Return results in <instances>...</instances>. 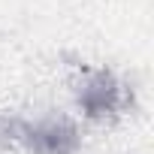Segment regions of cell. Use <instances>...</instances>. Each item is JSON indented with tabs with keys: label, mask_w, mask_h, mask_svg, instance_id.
Returning a JSON list of instances; mask_svg holds the SVG:
<instances>
[{
	"label": "cell",
	"mask_w": 154,
	"mask_h": 154,
	"mask_svg": "<svg viewBox=\"0 0 154 154\" xmlns=\"http://www.w3.org/2000/svg\"><path fill=\"white\" fill-rule=\"evenodd\" d=\"M82 130L66 112H45L39 118H27L21 154H79Z\"/></svg>",
	"instance_id": "2"
},
{
	"label": "cell",
	"mask_w": 154,
	"mask_h": 154,
	"mask_svg": "<svg viewBox=\"0 0 154 154\" xmlns=\"http://www.w3.org/2000/svg\"><path fill=\"white\" fill-rule=\"evenodd\" d=\"M72 100L85 121L115 124L133 112L136 91L109 66H79V75L72 79Z\"/></svg>",
	"instance_id": "1"
},
{
	"label": "cell",
	"mask_w": 154,
	"mask_h": 154,
	"mask_svg": "<svg viewBox=\"0 0 154 154\" xmlns=\"http://www.w3.org/2000/svg\"><path fill=\"white\" fill-rule=\"evenodd\" d=\"M24 130H27L24 115H18L12 109H0V151H21Z\"/></svg>",
	"instance_id": "3"
}]
</instances>
